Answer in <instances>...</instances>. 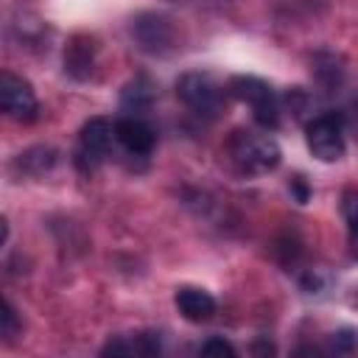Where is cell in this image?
<instances>
[{
  "mask_svg": "<svg viewBox=\"0 0 358 358\" xmlns=\"http://www.w3.org/2000/svg\"><path fill=\"white\" fill-rule=\"evenodd\" d=\"M227 154L229 159L235 162V168L241 173H249V176H260V173H268L280 165V145L266 137V134H255V131H246V129H238L229 134L227 140Z\"/></svg>",
  "mask_w": 358,
  "mask_h": 358,
  "instance_id": "cell-1",
  "label": "cell"
},
{
  "mask_svg": "<svg viewBox=\"0 0 358 358\" xmlns=\"http://www.w3.org/2000/svg\"><path fill=\"white\" fill-rule=\"evenodd\" d=\"M176 98L201 117H215L224 109L227 90L210 73H185L176 81Z\"/></svg>",
  "mask_w": 358,
  "mask_h": 358,
  "instance_id": "cell-2",
  "label": "cell"
},
{
  "mask_svg": "<svg viewBox=\"0 0 358 358\" xmlns=\"http://www.w3.org/2000/svg\"><path fill=\"white\" fill-rule=\"evenodd\" d=\"M238 101L249 103L252 106V115H255V123H260L263 129H277L280 126V101L274 95V90L255 78V76H238L229 81L227 87Z\"/></svg>",
  "mask_w": 358,
  "mask_h": 358,
  "instance_id": "cell-3",
  "label": "cell"
},
{
  "mask_svg": "<svg viewBox=\"0 0 358 358\" xmlns=\"http://www.w3.org/2000/svg\"><path fill=\"white\" fill-rule=\"evenodd\" d=\"M308 148L322 162H336L344 157V126L336 112L316 115L308 123Z\"/></svg>",
  "mask_w": 358,
  "mask_h": 358,
  "instance_id": "cell-4",
  "label": "cell"
},
{
  "mask_svg": "<svg viewBox=\"0 0 358 358\" xmlns=\"http://www.w3.org/2000/svg\"><path fill=\"white\" fill-rule=\"evenodd\" d=\"M115 140V123L106 117H92L84 123L81 137H78V151H76V165L81 171H92L103 162Z\"/></svg>",
  "mask_w": 358,
  "mask_h": 358,
  "instance_id": "cell-5",
  "label": "cell"
},
{
  "mask_svg": "<svg viewBox=\"0 0 358 358\" xmlns=\"http://www.w3.org/2000/svg\"><path fill=\"white\" fill-rule=\"evenodd\" d=\"M39 112L31 84L8 70H0V115L14 120H34Z\"/></svg>",
  "mask_w": 358,
  "mask_h": 358,
  "instance_id": "cell-6",
  "label": "cell"
},
{
  "mask_svg": "<svg viewBox=\"0 0 358 358\" xmlns=\"http://www.w3.org/2000/svg\"><path fill=\"white\" fill-rule=\"evenodd\" d=\"M131 36L140 45V50L154 53V56L157 53H168L173 48V42H176L173 22L165 14H154V11H145V14H137L134 17Z\"/></svg>",
  "mask_w": 358,
  "mask_h": 358,
  "instance_id": "cell-7",
  "label": "cell"
},
{
  "mask_svg": "<svg viewBox=\"0 0 358 358\" xmlns=\"http://www.w3.org/2000/svg\"><path fill=\"white\" fill-rule=\"evenodd\" d=\"M115 137H117V143L126 148V151H131V154H148L151 148H154V129L145 123V120H140V117H134V115H129V117H120L117 123H115Z\"/></svg>",
  "mask_w": 358,
  "mask_h": 358,
  "instance_id": "cell-8",
  "label": "cell"
},
{
  "mask_svg": "<svg viewBox=\"0 0 358 358\" xmlns=\"http://www.w3.org/2000/svg\"><path fill=\"white\" fill-rule=\"evenodd\" d=\"M173 302H176V310H179L187 322L201 324V322H210V319L215 316V299H213L207 291H201V288L185 285V288L176 291Z\"/></svg>",
  "mask_w": 358,
  "mask_h": 358,
  "instance_id": "cell-9",
  "label": "cell"
},
{
  "mask_svg": "<svg viewBox=\"0 0 358 358\" xmlns=\"http://www.w3.org/2000/svg\"><path fill=\"white\" fill-rule=\"evenodd\" d=\"M95 67V42L90 36H73L64 48V70L76 81H87Z\"/></svg>",
  "mask_w": 358,
  "mask_h": 358,
  "instance_id": "cell-10",
  "label": "cell"
},
{
  "mask_svg": "<svg viewBox=\"0 0 358 358\" xmlns=\"http://www.w3.org/2000/svg\"><path fill=\"white\" fill-rule=\"evenodd\" d=\"M154 95H157V90H154L151 78H148V76H137V78H131V81L123 87L120 106H123L126 112H145V109H151Z\"/></svg>",
  "mask_w": 358,
  "mask_h": 358,
  "instance_id": "cell-11",
  "label": "cell"
},
{
  "mask_svg": "<svg viewBox=\"0 0 358 358\" xmlns=\"http://www.w3.org/2000/svg\"><path fill=\"white\" fill-rule=\"evenodd\" d=\"M159 352V338L154 333H140L134 338H115L103 347V355H143L151 358Z\"/></svg>",
  "mask_w": 358,
  "mask_h": 358,
  "instance_id": "cell-12",
  "label": "cell"
},
{
  "mask_svg": "<svg viewBox=\"0 0 358 358\" xmlns=\"http://www.w3.org/2000/svg\"><path fill=\"white\" fill-rule=\"evenodd\" d=\"M53 162H56V151H53V148H42V145H39V148H31V151H25V154H20V159H17L20 168L34 171V173L50 168Z\"/></svg>",
  "mask_w": 358,
  "mask_h": 358,
  "instance_id": "cell-13",
  "label": "cell"
},
{
  "mask_svg": "<svg viewBox=\"0 0 358 358\" xmlns=\"http://www.w3.org/2000/svg\"><path fill=\"white\" fill-rule=\"evenodd\" d=\"M20 327H22V319H20L17 308L0 294V336L3 338H14L20 333Z\"/></svg>",
  "mask_w": 358,
  "mask_h": 358,
  "instance_id": "cell-14",
  "label": "cell"
},
{
  "mask_svg": "<svg viewBox=\"0 0 358 358\" xmlns=\"http://www.w3.org/2000/svg\"><path fill=\"white\" fill-rule=\"evenodd\" d=\"M199 352L201 355H227V358H235L238 352H235V347L229 344V341H224V338H207L201 347H199Z\"/></svg>",
  "mask_w": 358,
  "mask_h": 358,
  "instance_id": "cell-15",
  "label": "cell"
},
{
  "mask_svg": "<svg viewBox=\"0 0 358 358\" xmlns=\"http://www.w3.org/2000/svg\"><path fill=\"white\" fill-rule=\"evenodd\" d=\"M344 218H347L350 241H352V238H355V193H352V190L344 193Z\"/></svg>",
  "mask_w": 358,
  "mask_h": 358,
  "instance_id": "cell-16",
  "label": "cell"
},
{
  "mask_svg": "<svg viewBox=\"0 0 358 358\" xmlns=\"http://www.w3.org/2000/svg\"><path fill=\"white\" fill-rule=\"evenodd\" d=\"M333 347H336V352H352V330H341L333 338Z\"/></svg>",
  "mask_w": 358,
  "mask_h": 358,
  "instance_id": "cell-17",
  "label": "cell"
},
{
  "mask_svg": "<svg viewBox=\"0 0 358 358\" xmlns=\"http://www.w3.org/2000/svg\"><path fill=\"white\" fill-rule=\"evenodd\" d=\"M291 187H294V193H296V199L305 204L308 201V187H305V182H302V176H294L291 179Z\"/></svg>",
  "mask_w": 358,
  "mask_h": 358,
  "instance_id": "cell-18",
  "label": "cell"
},
{
  "mask_svg": "<svg viewBox=\"0 0 358 358\" xmlns=\"http://www.w3.org/2000/svg\"><path fill=\"white\" fill-rule=\"evenodd\" d=\"M6 238H8V224H6V218L0 215V246L6 243Z\"/></svg>",
  "mask_w": 358,
  "mask_h": 358,
  "instance_id": "cell-19",
  "label": "cell"
}]
</instances>
